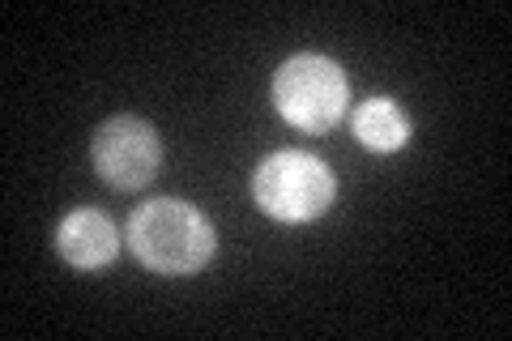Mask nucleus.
Returning <instances> with one entry per match:
<instances>
[{
  "label": "nucleus",
  "instance_id": "5",
  "mask_svg": "<svg viewBox=\"0 0 512 341\" xmlns=\"http://www.w3.org/2000/svg\"><path fill=\"white\" fill-rule=\"evenodd\" d=\"M56 252L73 269L94 273V269L116 261L120 231H116V222H111L103 209H73V214H64L60 226H56Z\"/></svg>",
  "mask_w": 512,
  "mask_h": 341
},
{
  "label": "nucleus",
  "instance_id": "3",
  "mask_svg": "<svg viewBox=\"0 0 512 341\" xmlns=\"http://www.w3.org/2000/svg\"><path fill=\"white\" fill-rule=\"evenodd\" d=\"M252 197L278 222H312L338 197V180L320 158L303 150H282L256 167Z\"/></svg>",
  "mask_w": 512,
  "mask_h": 341
},
{
  "label": "nucleus",
  "instance_id": "1",
  "mask_svg": "<svg viewBox=\"0 0 512 341\" xmlns=\"http://www.w3.org/2000/svg\"><path fill=\"white\" fill-rule=\"evenodd\" d=\"M128 248L146 269L163 278H188L214 256V226L197 205L158 197L133 209L128 218Z\"/></svg>",
  "mask_w": 512,
  "mask_h": 341
},
{
  "label": "nucleus",
  "instance_id": "2",
  "mask_svg": "<svg viewBox=\"0 0 512 341\" xmlns=\"http://www.w3.org/2000/svg\"><path fill=\"white\" fill-rule=\"evenodd\" d=\"M274 103L286 124L299 133H329L350 103V86L338 60L329 56H291L274 73Z\"/></svg>",
  "mask_w": 512,
  "mask_h": 341
},
{
  "label": "nucleus",
  "instance_id": "4",
  "mask_svg": "<svg viewBox=\"0 0 512 341\" xmlns=\"http://www.w3.org/2000/svg\"><path fill=\"white\" fill-rule=\"evenodd\" d=\"M90 162L94 171L103 175L111 188L133 192L146 188L158 175V162H163V141H158V128L146 124L141 116H116L107 120L90 141Z\"/></svg>",
  "mask_w": 512,
  "mask_h": 341
},
{
  "label": "nucleus",
  "instance_id": "6",
  "mask_svg": "<svg viewBox=\"0 0 512 341\" xmlns=\"http://www.w3.org/2000/svg\"><path fill=\"white\" fill-rule=\"evenodd\" d=\"M355 137L376 154H393L410 141V120L393 99H367L355 111Z\"/></svg>",
  "mask_w": 512,
  "mask_h": 341
}]
</instances>
